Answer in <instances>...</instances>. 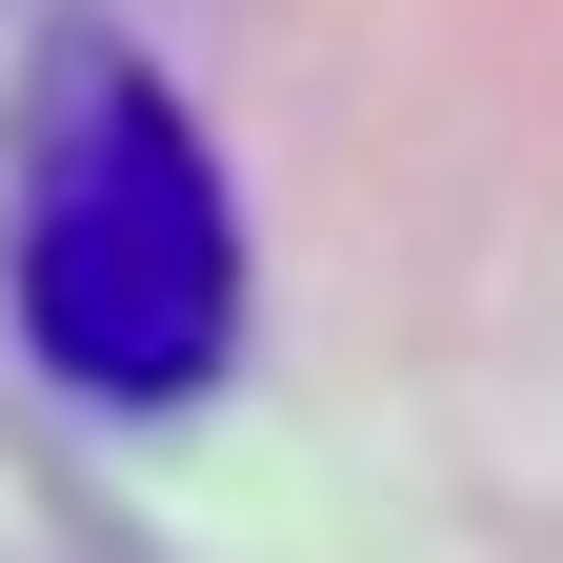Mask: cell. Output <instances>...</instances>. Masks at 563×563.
Wrapping results in <instances>:
<instances>
[{
	"mask_svg": "<svg viewBox=\"0 0 563 563\" xmlns=\"http://www.w3.org/2000/svg\"><path fill=\"white\" fill-rule=\"evenodd\" d=\"M0 302L21 363L101 422H181L242 363V201L222 141L121 21H60L21 60V181H0Z\"/></svg>",
	"mask_w": 563,
	"mask_h": 563,
	"instance_id": "cell-1",
	"label": "cell"
}]
</instances>
